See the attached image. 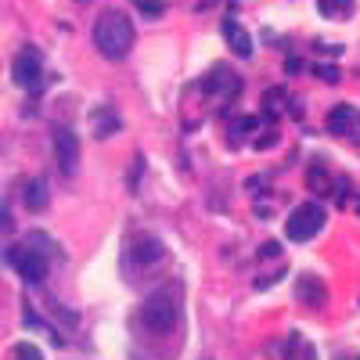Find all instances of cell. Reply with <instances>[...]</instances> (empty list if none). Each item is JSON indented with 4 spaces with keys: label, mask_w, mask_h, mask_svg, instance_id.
Here are the masks:
<instances>
[{
    "label": "cell",
    "mask_w": 360,
    "mask_h": 360,
    "mask_svg": "<svg viewBox=\"0 0 360 360\" xmlns=\"http://www.w3.org/2000/svg\"><path fill=\"white\" fill-rule=\"evenodd\" d=\"M180 321V303H176V292L173 288H159L152 292L141 303L137 310V324L144 328L148 335H169Z\"/></svg>",
    "instance_id": "obj_2"
},
{
    "label": "cell",
    "mask_w": 360,
    "mask_h": 360,
    "mask_svg": "<svg viewBox=\"0 0 360 360\" xmlns=\"http://www.w3.org/2000/svg\"><path fill=\"white\" fill-rule=\"evenodd\" d=\"M54 155H58V169H62L65 176L76 173V166H79V141H76L72 130L54 127Z\"/></svg>",
    "instance_id": "obj_7"
},
{
    "label": "cell",
    "mask_w": 360,
    "mask_h": 360,
    "mask_svg": "<svg viewBox=\"0 0 360 360\" xmlns=\"http://www.w3.org/2000/svg\"><path fill=\"white\" fill-rule=\"evenodd\" d=\"M202 90L205 94H217V101L220 98H234L238 90H242V79H238V72H231V65H213L209 76L202 79Z\"/></svg>",
    "instance_id": "obj_6"
},
{
    "label": "cell",
    "mask_w": 360,
    "mask_h": 360,
    "mask_svg": "<svg viewBox=\"0 0 360 360\" xmlns=\"http://www.w3.org/2000/svg\"><path fill=\"white\" fill-rule=\"evenodd\" d=\"M356 209H360V202H356Z\"/></svg>",
    "instance_id": "obj_19"
},
{
    "label": "cell",
    "mask_w": 360,
    "mask_h": 360,
    "mask_svg": "<svg viewBox=\"0 0 360 360\" xmlns=\"http://www.w3.org/2000/svg\"><path fill=\"white\" fill-rule=\"evenodd\" d=\"M166 4H169V0H134V8H137L144 18H159V15L166 11Z\"/></svg>",
    "instance_id": "obj_16"
},
{
    "label": "cell",
    "mask_w": 360,
    "mask_h": 360,
    "mask_svg": "<svg viewBox=\"0 0 360 360\" xmlns=\"http://www.w3.org/2000/svg\"><path fill=\"white\" fill-rule=\"evenodd\" d=\"M11 79H15L18 86H25V90H37L40 79H44V62H40L33 51H22V54L15 58V65H11Z\"/></svg>",
    "instance_id": "obj_8"
},
{
    "label": "cell",
    "mask_w": 360,
    "mask_h": 360,
    "mask_svg": "<svg viewBox=\"0 0 360 360\" xmlns=\"http://www.w3.org/2000/svg\"><path fill=\"white\" fill-rule=\"evenodd\" d=\"M224 37H227V44H231V51H234V54H242V58H249V54H252V37H249L245 29L234 22V18H227V22H224Z\"/></svg>",
    "instance_id": "obj_10"
},
{
    "label": "cell",
    "mask_w": 360,
    "mask_h": 360,
    "mask_svg": "<svg viewBox=\"0 0 360 360\" xmlns=\"http://www.w3.org/2000/svg\"><path fill=\"white\" fill-rule=\"evenodd\" d=\"M47 198H51V191H47V180H33V184L25 188V205L33 209V213H40V209L47 205Z\"/></svg>",
    "instance_id": "obj_14"
},
{
    "label": "cell",
    "mask_w": 360,
    "mask_h": 360,
    "mask_svg": "<svg viewBox=\"0 0 360 360\" xmlns=\"http://www.w3.org/2000/svg\"><path fill=\"white\" fill-rule=\"evenodd\" d=\"M299 299L310 303V307H321L324 303V285L314 274H303V278H299Z\"/></svg>",
    "instance_id": "obj_12"
},
{
    "label": "cell",
    "mask_w": 360,
    "mask_h": 360,
    "mask_svg": "<svg viewBox=\"0 0 360 360\" xmlns=\"http://www.w3.org/2000/svg\"><path fill=\"white\" fill-rule=\"evenodd\" d=\"M317 8H321L324 18H349L356 0H317Z\"/></svg>",
    "instance_id": "obj_13"
},
{
    "label": "cell",
    "mask_w": 360,
    "mask_h": 360,
    "mask_svg": "<svg viewBox=\"0 0 360 360\" xmlns=\"http://www.w3.org/2000/svg\"><path fill=\"white\" fill-rule=\"evenodd\" d=\"M134 22L130 15L115 11V8H105L94 22V47L101 58H108V62H123V58L130 54L134 47Z\"/></svg>",
    "instance_id": "obj_1"
},
{
    "label": "cell",
    "mask_w": 360,
    "mask_h": 360,
    "mask_svg": "<svg viewBox=\"0 0 360 360\" xmlns=\"http://www.w3.org/2000/svg\"><path fill=\"white\" fill-rule=\"evenodd\" d=\"M90 123H94V134H98V137H112V134H119V127H123V123H119V115H115L108 105H101V108L90 112Z\"/></svg>",
    "instance_id": "obj_11"
},
{
    "label": "cell",
    "mask_w": 360,
    "mask_h": 360,
    "mask_svg": "<svg viewBox=\"0 0 360 360\" xmlns=\"http://www.w3.org/2000/svg\"><path fill=\"white\" fill-rule=\"evenodd\" d=\"M324 220H328V217H324V209H321L317 202L295 205V209H292V217H288V224H285V234L292 238V242H310V238L321 234Z\"/></svg>",
    "instance_id": "obj_3"
},
{
    "label": "cell",
    "mask_w": 360,
    "mask_h": 360,
    "mask_svg": "<svg viewBox=\"0 0 360 360\" xmlns=\"http://www.w3.org/2000/svg\"><path fill=\"white\" fill-rule=\"evenodd\" d=\"M11 360H44V353H40L33 342H18V346L11 349Z\"/></svg>",
    "instance_id": "obj_17"
},
{
    "label": "cell",
    "mask_w": 360,
    "mask_h": 360,
    "mask_svg": "<svg viewBox=\"0 0 360 360\" xmlns=\"http://www.w3.org/2000/svg\"><path fill=\"white\" fill-rule=\"evenodd\" d=\"M317 72H321V79H332V83L339 79V69H335V65H321Z\"/></svg>",
    "instance_id": "obj_18"
},
{
    "label": "cell",
    "mask_w": 360,
    "mask_h": 360,
    "mask_svg": "<svg viewBox=\"0 0 360 360\" xmlns=\"http://www.w3.org/2000/svg\"><path fill=\"white\" fill-rule=\"evenodd\" d=\"M162 256H166V249H162L159 238H152V234H137V238L127 242V266L130 270H148V266L162 263Z\"/></svg>",
    "instance_id": "obj_4"
},
{
    "label": "cell",
    "mask_w": 360,
    "mask_h": 360,
    "mask_svg": "<svg viewBox=\"0 0 360 360\" xmlns=\"http://www.w3.org/2000/svg\"><path fill=\"white\" fill-rule=\"evenodd\" d=\"M328 134H335V137H356L360 134V108L353 105H335L332 112H328Z\"/></svg>",
    "instance_id": "obj_9"
},
{
    "label": "cell",
    "mask_w": 360,
    "mask_h": 360,
    "mask_svg": "<svg viewBox=\"0 0 360 360\" xmlns=\"http://www.w3.org/2000/svg\"><path fill=\"white\" fill-rule=\"evenodd\" d=\"M285 360H314V349L303 342V335H288V342H285Z\"/></svg>",
    "instance_id": "obj_15"
},
{
    "label": "cell",
    "mask_w": 360,
    "mask_h": 360,
    "mask_svg": "<svg viewBox=\"0 0 360 360\" xmlns=\"http://www.w3.org/2000/svg\"><path fill=\"white\" fill-rule=\"evenodd\" d=\"M8 263L18 270L25 281H33V285H40V281L47 278V259H44L37 249H29V245L11 249V252H8Z\"/></svg>",
    "instance_id": "obj_5"
}]
</instances>
